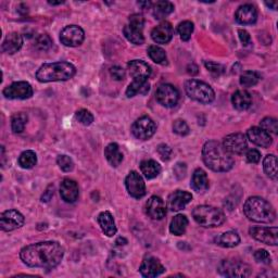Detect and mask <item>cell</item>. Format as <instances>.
I'll list each match as a JSON object with an SVG mask.
<instances>
[{
    "label": "cell",
    "instance_id": "obj_1",
    "mask_svg": "<svg viewBox=\"0 0 278 278\" xmlns=\"http://www.w3.org/2000/svg\"><path fill=\"white\" fill-rule=\"evenodd\" d=\"M64 256V249L57 241H43L24 247L20 252L23 263L30 267L55 268Z\"/></svg>",
    "mask_w": 278,
    "mask_h": 278
},
{
    "label": "cell",
    "instance_id": "obj_2",
    "mask_svg": "<svg viewBox=\"0 0 278 278\" xmlns=\"http://www.w3.org/2000/svg\"><path fill=\"white\" fill-rule=\"evenodd\" d=\"M202 159L206 167L214 172H228L235 164L233 154L225 149L223 144L216 141H210L204 144Z\"/></svg>",
    "mask_w": 278,
    "mask_h": 278
},
{
    "label": "cell",
    "instance_id": "obj_3",
    "mask_svg": "<svg viewBox=\"0 0 278 278\" xmlns=\"http://www.w3.org/2000/svg\"><path fill=\"white\" fill-rule=\"evenodd\" d=\"M75 74L76 68L72 63L60 61V62L42 64L36 72V78L40 83L64 82L71 80Z\"/></svg>",
    "mask_w": 278,
    "mask_h": 278
},
{
    "label": "cell",
    "instance_id": "obj_4",
    "mask_svg": "<svg viewBox=\"0 0 278 278\" xmlns=\"http://www.w3.org/2000/svg\"><path fill=\"white\" fill-rule=\"evenodd\" d=\"M243 213L250 221L256 223H272L276 219V212L267 200L261 197H250L243 205Z\"/></svg>",
    "mask_w": 278,
    "mask_h": 278
},
{
    "label": "cell",
    "instance_id": "obj_5",
    "mask_svg": "<svg viewBox=\"0 0 278 278\" xmlns=\"http://www.w3.org/2000/svg\"><path fill=\"white\" fill-rule=\"evenodd\" d=\"M194 220L202 227L212 228L225 222V214L219 207L212 205H198L193 211Z\"/></svg>",
    "mask_w": 278,
    "mask_h": 278
},
{
    "label": "cell",
    "instance_id": "obj_6",
    "mask_svg": "<svg viewBox=\"0 0 278 278\" xmlns=\"http://www.w3.org/2000/svg\"><path fill=\"white\" fill-rule=\"evenodd\" d=\"M185 90L190 99L200 103H211L215 99V94L212 87L202 81H187L185 83Z\"/></svg>",
    "mask_w": 278,
    "mask_h": 278
},
{
    "label": "cell",
    "instance_id": "obj_7",
    "mask_svg": "<svg viewBox=\"0 0 278 278\" xmlns=\"http://www.w3.org/2000/svg\"><path fill=\"white\" fill-rule=\"evenodd\" d=\"M144 25L145 20L142 14L135 13L133 15H130L128 19V24L124 26L123 30L125 37L130 42L135 43V45H143L145 42V37L143 33Z\"/></svg>",
    "mask_w": 278,
    "mask_h": 278
},
{
    "label": "cell",
    "instance_id": "obj_8",
    "mask_svg": "<svg viewBox=\"0 0 278 278\" xmlns=\"http://www.w3.org/2000/svg\"><path fill=\"white\" fill-rule=\"evenodd\" d=\"M219 272L226 277H248L251 274V267L236 260H224L220 264Z\"/></svg>",
    "mask_w": 278,
    "mask_h": 278
},
{
    "label": "cell",
    "instance_id": "obj_9",
    "mask_svg": "<svg viewBox=\"0 0 278 278\" xmlns=\"http://www.w3.org/2000/svg\"><path fill=\"white\" fill-rule=\"evenodd\" d=\"M155 99L165 108L175 107L179 100V92L176 87L171 84L161 85L155 91Z\"/></svg>",
    "mask_w": 278,
    "mask_h": 278
},
{
    "label": "cell",
    "instance_id": "obj_10",
    "mask_svg": "<svg viewBox=\"0 0 278 278\" xmlns=\"http://www.w3.org/2000/svg\"><path fill=\"white\" fill-rule=\"evenodd\" d=\"M156 130V124L149 117H142L135 121L132 126V132L137 139L147 141L151 138Z\"/></svg>",
    "mask_w": 278,
    "mask_h": 278
},
{
    "label": "cell",
    "instance_id": "obj_11",
    "mask_svg": "<svg viewBox=\"0 0 278 278\" xmlns=\"http://www.w3.org/2000/svg\"><path fill=\"white\" fill-rule=\"evenodd\" d=\"M85 33L82 28L77 25H68L61 31L60 40L66 47H77L83 43Z\"/></svg>",
    "mask_w": 278,
    "mask_h": 278
},
{
    "label": "cell",
    "instance_id": "obj_12",
    "mask_svg": "<svg viewBox=\"0 0 278 278\" xmlns=\"http://www.w3.org/2000/svg\"><path fill=\"white\" fill-rule=\"evenodd\" d=\"M3 94L8 99L24 100L31 98L33 96V87L28 82H14L7 86Z\"/></svg>",
    "mask_w": 278,
    "mask_h": 278
},
{
    "label": "cell",
    "instance_id": "obj_13",
    "mask_svg": "<svg viewBox=\"0 0 278 278\" xmlns=\"http://www.w3.org/2000/svg\"><path fill=\"white\" fill-rule=\"evenodd\" d=\"M125 186L129 196L135 199H142L146 196V184L141 174L136 171L129 172L125 178Z\"/></svg>",
    "mask_w": 278,
    "mask_h": 278
},
{
    "label": "cell",
    "instance_id": "obj_14",
    "mask_svg": "<svg viewBox=\"0 0 278 278\" xmlns=\"http://www.w3.org/2000/svg\"><path fill=\"white\" fill-rule=\"evenodd\" d=\"M24 223L23 214L16 210H7L0 215V227L4 231H12L21 228Z\"/></svg>",
    "mask_w": 278,
    "mask_h": 278
},
{
    "label": "cell",
    "instance_id": "obj_15",
    "mask_svg": "<svg viewBox=\"0 0 278 278\" xmlns=\"http://www.w3.org/2000/svg\"><path fill=\"white\" fill-rule=\"evenodd\" d=\"M252 238L265 243L268 246H277L278 243V229L277 227H259L254 226L249 229Z\"/></svg>",
    "mask_w": 278,
    "mask_h": 278
},
{
    "label": "cell",
    "instance_id": "obj_16",
    "mask_svg": "<svg viewBox=\"0 0 278 278\" xmlns=\"http://www.w3.org/2000/svg\"><path fill=\"white\" fill-rule=\"evenodd\" d=\"M223 146L230 154H242L248 148L247 137L241 133L230 134L224 138Z\"/></svg>",
    "mask_w": 278,
    "mask_h": 278
},
{
    "label": "cell",
    "instance_id": "obj_17",
    "mask_svg": "<svg viewBox=\"0 0 278 278\" xmlns=\"http://www.w3.org/2000/svg\"><path fill=\"white\" fill-rule=\"evenodd\" d=\"M139 272L144 277L153 278L163 274L165 272V267L158 259L148 257L143 261L141 267H139Z\"/></svg>",
    "mask_w": 278,
    "mask_h": 278
},
{
    "label": "cell",
    "instance_id": "obj_18",
    "mask_svg": "<svg viewBox=\"0 0 278 278\" xmlns=\"http://www.w3.org/2000/svg\"><path fill=\"white\" fill-rule=\"evenodd\" d=\"M193 200V195L188 191L176 190L168 198V206L171 211H180Z\"/></svg>",
    "mask_w": 278,
    "mask_h": 278
},
{
    "label": "cell",
    "instance_id": "obj_19",
    "mask_svg": "<svg viewBox=\"0 0 278 278\" xmlns=\"http://www.w3.org/2000/svg\"><path fill=\"white\" fill-rule=\"evenodd\" d=\"M146 212L152 220H162L167 215V205L160 197L152 196L146 203Z\"/></svg>",
    "mask_w": 278,
    "mask_h": 278
},
{
    "label": "cell",
    "instance_id": "obj_20",
    "mask_svg": "<svg viewBox=\"0 0 278 278\" xmlns=\"http://www.w3.org/2000/svg\"><path fill=\"white\" fill-rule=\"evenodd\" d=\"M128 71L133 80L148 81L151 75V67L143 60H133L127 64Z\"/></svg>",
    "mask_w": 278,
    "mask_h": 278
},
{
    "label": "cell",
    "instance_id": "obj_21",
    "mask_svg": "<svg viewBox=\"0 0 278 278\" xmlns=\"http://www.w3.org/2000/svg\"><path fill=\"white\" fill-rule=\"evenodd\" d=\"M174 35V30L171 23L169 22H162L158 26L152 30L151 32V38L154 42L156 43H162V45H165V43H169Z\"/></svg>",
    "mask_w": 278,
    "mask_h": 278
},
{
    "label": "cell",
    "instance_id": "obj_22",
    "mask_svg": "<svg viewBox=\"0 0 278 278\" xmlns=\"http://www.w3.org/2000/svg\"><path fill=\"white\" fill-rule=\"evenodd\" d=\"M60 195L65 202L74 203L78 199V195H80L77 182L70 178L63 179L60 185Z\"/></svg>",
    "mask_w": 278,
    "mask_h": 278
},
{
    "label": "cell",
    "instance_id": "obj_23",
    "mask_svg": "<svg viewBox=\"0 0 278 278\" xmlns=\"http://www.w3.org/2000/svg\"><path fill=\"white\" fill-rule=\"evenodd\" d=\"M247 137L251 143L263 148H268L273 143L271 134H268L264 129L257 126H253L248 129Z\"/></svg>",
    "mask_w": 278,
    "mask_h": 278
},
{
    "label": "cell",
    "instance_id": "obj_24",
    "mask_svg": "<svg viewBox=\"0 0 278 278\" xmlns=\"http://www.w3.org/2000/svg\"><path fill=\"white\" fill-rule=\"evenodd\" d=\"M235 19L242 25L254 24L258 19V11L256 7L249 4L240 6L237 9L236 13H235Z\"/></svg>",
    "mask_w": 278,
    "mask_h": 278
},
{
    "label": "cell",
    "instance_id": "obj_25",
    "mask_svg": "<svg viewBox=\"0 0 278 278\" xmlns=\"http://www.w3.org/2000/svg\"><path fill=\"white\" fill-rule=\"evenodd\" d=\"M23 46V38L19 33H10L7 35V37L5 38L2 49L6 54L9 55H13L15 52L19 51Z\"/></svg>",
    "mask_w": 278,
    "mask_h": 278
},
{
    "label": "cell",
    "instance_id": "obj_26",
    "mask_svg": "<svg viewBox=\"0 0 278 278\" xmlns=\"http://www.w3.org/2000/svg\"><path fill=\"white\" fill-rule=\"evenodd\" d=\"M98 223L100 225L101 230L104 233V235H107L108 237H113L117 234L118 229L114 219H113L112 214L109 211L101 212L98 215Z\"/></svg>",
    "mask_w": 278,
    "mask_h": 278
},
{
    "label": "cell",
    "instance_id": "obj_27",
    "mask_svg": "<svg viewBox=\"0 0 278 278\" xmlns=\"http://www.w3.org/2000/svg\"><path fill=\"white\" fill-rule=\"evenodd\" d=\"M234 108L239 111L248 110L252 104V97L247 90H237L231 96Z\"/></svg>",
    "mask_w": 278,
    "mask_h": 278
},
{
    "label": "cell",
    "instance_id": "obj_28",
    "mask_svg": "<svg viewBox=\"0 0 278 278\" xmlns=\"http://www.w3.org/2000/svg\"><path fill=\"white\" fill-rule=\"evenodd\" d=\"M191 188L197 193H204L208 188V178L202 169H197L191 177Z\"/></svg>",
    "mask_w": 278,
    "mask_h": 278
},
{
    "label": "cell",
    "instance_id": "obj_29",
    "mask_svg": "<svg viewBox=\"0 0 278 278\" xmlns=\"http://www.w3.org/2000/svg\"><path fill=\"white\" fill-rule=\"evenodd\" d=\"M104 155H106V159L113 168H118L123 161V154L120 151L119 145L115 143L109 144L107 146L106 149H104Z\"/></svg>",
    "mask_w": 278,
    "mask_h": 278
},
{
    "label": "cell",
    "instance_id": "obj_30",
    "mask_svg": "<svg viewBox=\"0 0 278 278\" xmlns=\"http://www.w3.org/2000/svg\"><path fill=\"white\" fill-rule=\"evenodd\" d=\"M215 242L223 248H234L240 243V237L236 231H226L215 238Z\"/></svg>",
    "mask_w": 278,
    "mask_h": 278
},
{
    "label": "cell",
    "instance_id": "obj_31",
    "mask_svg": "<svg viewBox=\"0 0 278 278\" xmlns=\"http://www.w3.org/2000/svg\"><path fill=\"white\" fill-rule=\"evenodd\" d=\"M141 170L146 178L153 179L161 173V165L154 160H145L141 163Z\"/></svg>",
    "mask_w": 278,
    "mask_h": 278
},
{
    "label": "cell",
    "instance_id": "obj_32",
    "mask_svg": "<svg viewBox=\"0 0 278 278\" xmlns=\"http://www.w3.org/2000/svg\"><path fill=\"white\" fill-rule=\"evenodd\" d=\"M188 223L189 222L186 215L177 214L176 216H174V219L172 220L170 225L171 234L175 235V236H181V235H184L187 229Z\"/></svg>",
    "mask_w": 278,
    "mask_h": 278
},
{
    "label": "cell",
    "instance_id": "obj_33",
    "mask_svg": "<svg viewBox=\"0 0 278 278\" xmlns=\"http://www.w3.org/2000/svg\"><path fill=\"white\" fill-rule=\"evenodd\" d=\"M150 89V86L148 84V81L143 80H133V82L129 84L126 89V96L128 98H132L137 94L146 95Z\"/></svg>",
    "mask_w": 278,
    "mask_h": 278
},
{
    "label": "cell",
    "instance_id": "obj_34",
    "mask_svg": "<svg viewBox=\"0 0 278 278\" xmlns=\"http://www.w3.org/2000/svg\"><path fill=\"white\" fill-rule=\"evenodd\" d=\"M174 11V5L170 2H165V0H161L158 2L153 7V15L155 19L162 20L164 17H167Z\"/></svg>",
    "mask_w": 278,
    "mask_h": 278
},
{
    "label": "cell",
    "instance_id": "obj_35",
    "mask_svg": "<svg viewBox=\"0 0 278 278\" xmlns=\"http://www.w3.org/2000/svg\"><path fill=\"white\" fill-rule=\"evenodd\" d=\"M263 169L269 178L277 180V159L274 154H267L265 156L263 161Z\"/></svg>",
    "mask_w": 278,
    "mask_h": 278
},
{
    "label": "cell",
    "instance_id": "obj_36",
    "mask_svg": "<svg viewBox=\"0 0 278 278\" xmlns=\"http://www.w3.org/2000/svg\"><path fill=\"white\" fill-rule=\"evenodd\" d=\"M19 165L22 169L29 170L34 168L37 163V155L32 150H26L22 152L19 156Z\"/></svg>",
    "mask_w": 278,
    "mask_h": 278
},
{
    "label": "cell",
    "instance_id": "obj_37",
    "mask_svg": "<svg viewBox=\"0 0 278 278\" xmlns=\"http://www.w3.org/2000/svg\"><path fill=\"white\" fill-rule=\"evenodd\" d=\"M147 52H148V56L150 57V59L153 61V62L158 64L167 63V54H165L164 49H162L161 47L156 45H151L148 47Z\"/></svg>",
    "mask_w": 278,
    "mask_h": 278
},
{
    "label": "cell",
    "instance_id": "obj_38",
    "mask_svg": "<svg viewBox=\"0 0 278 278\" xmlns=\"http://www.w3.org/2000/svg\"><path fill=\"white\" fill-rule=\"evenodd\" d=\"M26 122H28V115L24 114V113H16V114H14L11 119V128L13 133H22L25 128Z\"/></svg>",
    "mask_w": 278,
    "mask_h": 278
},
{
    "label": "cell",
    "instance_id": "obj_39",
    "mask_svg": "<svg viewBox=\"0 0 278 278\" xmlns=\"http://www.w3.org/2000/svg\"><path fill=\"white\" fill-rule=\"evenodd\" d=\"M260 81V76L257 72L246 71L240 75V85L243 87L256 86Z\"/></svg>",
    "mask_w": 278,
    "mask_h": 278
},
{
    "label": "cell",
    "instance_id": "obj_40",
    "mask_svg": "<svg viewBox=\"0 0 278 278\" xmlns=\"http://www.w3.org/2000/svg\"><path fill=\"white\" fill-rule=\"evenodd\" d=\"M177 32L181 40L188 41L191 37V34L194 33V23L190 21H184L179 23L177 26Z\"/></svg>",
    "mask_w": 278,
    "mask_h": 278
},
{
    "label": "cell",
    "instance_id": "obj_41",
    "mask_svg": "<svg viewBox=\"0 0 278 278\" xmlns=\"http://www.w3.org/2000/svg\"><path fill=\"white\" fill-rule=\"evenodd\" d=\"M261 128L264 129L268 134H277L278 133V123L277 120L273 118H265L261 121Z\"/></svg>",
    "mask_w": 278,
    "mask_h": 278
},
{
    "label": "cell",
    "instance_id": "obj_42",
    "mask_svg": "<svg viewBox=\"0 0 278 278\" xmlns=\"http://www.w3.org/2000/svg\"><path fill=\"white\" fill-rule=\"evenodd\" d=\"M75 119L78 122H80L81 124H83L85 126L90 125L92 123V122H94V115L91 114V113L88 110H86V109L78 110L75 113Z\"/></svg>",
    "mask_w": 278,
    "mask_h": 278
},
{
    "label": "cell",
    "instance_id": "obj_43",
    "mask_svg": "<svg viewBox=\"0 0 278 278\" xmlns=\"http://www.w3.org/2000/svg\"><path fill=\"white\" fill-rule=\"evenodd\" d=\"M35 46H36V48L39 50L47 51L52 47V40L49 35L41 34L36 38V40H35Z\"/></svg>",
    "mask_w": 278,
    "mask_h": 278
},
{
    "label": "cell",
    "instance_id": "obj_44",
    "mask_svg": "<svg viewBox=\"0 0 278 278\" xmlns=\"http://www.w3.org/2000/svg\"><path fill=\"white\" fill-rule=\"evenodd\" d=\"M57 163L59 165V168L63 172H71L74 169L73 160L70 158L68 155H65V154L59 155L57 159Z\"/></svg>",
    "mask_w": 278,
    "mask_h": 278
},
{
    "label": "cell",
    "instance_id": "obj_45",
    "mask_svg": "<svg viewBox=\"0 0 278 278\" xmlns=\"http://www.w3.org/2000/svg\"><path fill=\"white\" fill-rule=\"evenodd\" d=\"M173 132L179 136H186L190 133V129L185 121L176 120L173 123Z\"/></svg>",
    "mask_w": 278,
    "mask_h": 278
},
{
    "label": "cell",
    "instance_id": "obj_46",
    "mask_svg": "<svg viewBox=\"0 0 278 278\" xmlns=\"http://www.w3.org/2000/svg\"><path fill=\"white\" fill-rule=\"evenodd\" d=\"M254 259H256V261H258V262L263 263V264H269L272 262L271 256H269L268 252L264 249L257 250L254 252Z\"/></svg>",
    "mask_w": 278,
    "mask_h": 278
},
{
    "label": "cell",
    "instance_id": "obj_47",
    "mask_svg": "<svg viewBox=\"0 0 278 278\" xmlns=\"http://www.w3.org/2000/svg\"><path fill=\"white\" fill-rule=\"evenodd\" d=\"M110 74L115 81H123L125 78V70L119 65H114L110 68Z\"/></svg>",
    "mask_w": 278,
    "mask_h": 278
},
{
    "label": "cell",
    "instance_id": "obj_48",
    "mask_svg": "<svg viewBox=\"0 0 278 278\" xmlns=\"http://www.w3.org/2000/svg\"><path fill=\"white\" fill-rule=\"evenodd\" d=\"M158 153L160 154L161 156V159L162 160H169L170 159V156L172 154V149L171 148L168 146V145H165V144H161L159 147H158Z\"/></svg>",
    "mask_w": 278,
    "mask_h": 278
},
{
    "label": "cell",
    "instance_id": "obj_49",
    "mask_svg": "<svg viewBox=\"0 0 278 278\" xmlns=\"http://www.w3.org/2000/svg\"><path fill=\"white\" fill-rule=\"evenodd\" d=\"M246 158L249 163H259L261 160V153L257 149H250L247 151Z\"/></svg>",
    "mask_w": 278,
    "mask_h": 278
},
{
    "label": "cell",
    "instance_id": "obj_50",
    "mask_svg": "<svg viewBox=\"0 0 278 278\" xmlns=\"http://www.w3.org/2000/svg\"><path fill=\"white\" fill-rule=\"evenodd\" d=\"M186 172H187V168L185 163H177L175 167H174V174H175V176L178 179L184 178L186 176Z\"/></svg>",
    "mask_w": 278,
    "mask_h": 278
},
{
    "label": "cell",
    "instance_id": "obj_51",
    "mask_svg": "<svg viewBox=\"0 0 278 278\" xmlns=\"http://www.w3.org/2000/svg\"><path fill=\"white\" fill-rule=\"evenodd\" d=\"M205 67L215 74H223L225 72V67L222 64H217L214 62H205Z\"/></svg>",
    "mask_w": 278,
    "mask_h": 278
},
{
    "label": "cell",
    "instance_id": "obj_52",
    "mask_svg": "<svg viewBox=\"0 0 278 278\" xmlns=\"http://www.w3.org/2000/svg\"><path fill=\"white\" fill-rule=\"evenodd\" d=\"M238 35H239L240 41L242 42L243 46L247 47V46L251 45V36L246 30H238Z\"/></svg>",
    "mask_w": 278,
    "mask_h": 278
},
{
    "label": "cell",
    "instance_id": "obj_53",
    "mask_svg": "<svg viewBox=\"0 0 278 278\" xmlns=\"http://www.w3.org/2000/svg\"><path fill=\"white\" fill-rule=\"evenodd\" d=\"M54 194H55V186L54 185H49L45 193H43V195L41 196V201L42 202L50 201L52 196H54Z\"/></svg>",
    "mask_w": 278,
    "mask_h": 278
},
{
    "label": "cell",
    "instance_id": "obj_54",
    "mask_svg": "<svg viewBox=\"0 0 278 278\" xmlns=\"http://www.w3.org/2000/svg\"><path fill=\"white\" fill-rule=\"evenodd\" d=\"M187 72L189 73V74H191V75H196V74H198V66L196 65V64H189L188 66H187Z\"/></svg>",
    "mask_w": 278,
    "mask_h": 278
},
{
    "label": "cell",
    "instance_id": "obj_55",
    "mask_svg": "<svg viewBox=\"0 0 278 278\" xmlns=\"http://www.w3.org/2000/svg\"><path fill=\"white\" fill-rule=\"evenodd\" d=\"M139 7H142L143 9H148L151 7V3L150 2H138L137 3Z\"/></svg>",
    "mask_w": 278,
    "mask_h": 278
},
{
    "label": "cell",
    "instance_id": "obj_56",
    "mask_svg": "<svg viewBox=\"0 0 278 278\" xmlns=\"http://www.w3.org/2000/svg\"><path fill=\"white\" fill-rule=\"evenodd\" d=\"M117 243H118L119 246H124V245H126V243H127V240H126L125 238H122V237H120V238H118Z\"/></svg>",
    "mask_w": 278,
    "mask_h": 278
},
{
    "label": "cell",
    "instance_id": "obj_57",
    "mask_svg": "<svg viewBox=\"0 0 278 278\" xmlns=\"http://www.w3.org/2000/svg\"><path fill=\"white\" fill-rule=\"evenodd\" d=\"M265 5L267 7L273 8V10H276V8H277V3H265Z\"/></svg>",
    "mask_w": 278,
    "mask_h": 278
},
{
    "label": "cell",
    "instance_id": "obj_58",
    "mask_svg": "<svg viewBox=\"0 0 278 278\" xmlns=\"http://www.w3.org/2000/svg\"><path fill=\"white\" fill-rule=\"evenodd\" d=\"M50 5L52 6H56V5H61V4H63V2H58V3H54V2H49Z\"/></svg>",
    "mask_w": 278,
    "mask_h": 278
}]
</instances>
